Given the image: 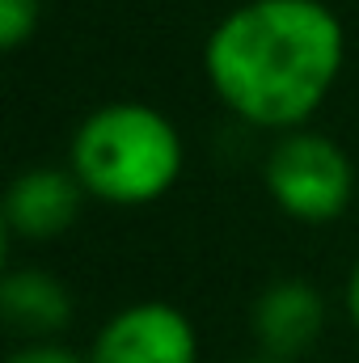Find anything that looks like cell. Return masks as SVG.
<instances>
[{
    "mask_svg": "<svg viewBox=\"0 0 359 363\" xmlns=\"http://www.w3.org/2000/svg\"><path fill=\"white\" fill-rule=\"evenodd\" d=\"M186 148L170 114L148 101H106L77 127L68 169L89 199L110 207H144L174 190Z\"/></svg>",
    "mask_w": 359,
    "mask_h": 363,
    "instance_id": "2",
    "label": "cell"
},
{
    "mask_svg": "<svg viewBox=\"0 0 359 363\" xmlns=\"http://www.w3.org/2000/svg\"><path fill=\"white\" fill-rule=\"evenodd\" d=\"M347 313L359 325V262H355V271H351V279H347Z\"/></svg>",
    "mask_w": 359,
    "mask_h": 363,
    "instance_id": "10",
    "label": "cell"
},
{
    "mask_svg": "<svg viewBox=\"0 0 359 363\" xmlns=\"http://www.w3.org/2000/svg\"><path fill=\"white\" fill-rule=\"evenodd\" d=\"M267 190L275 207L300 224H330L351 207L355 165L343 144L321 131H283L267 152Z\"/></svg>",
    "mask_w": 359,
    "mask_h": 363,
    "instance_id": "3",
    "label": "cell"
},
{
    "mask_svg": "<svg viewBox=\"0 0 359 363\" xmlns=\"http://www.w3.org/2000/svg\"><path fill=\"white\" fill-rule=\"evenodd\" d=\"M0 313L17 334L43 342V338H51L68 325L72 296L47 271H9L4 283H0Z\"/></svg>",
    "mask_w": 359,
    "mask_h": 363,
    "instance_id": "7",
    "label": "cell"
},
{
    "mask_svg": "<svg viewBox=\"0 0 359 363\" xmlns=\"http://www.w3.org/2000/svg\"><path fill=\"white\" fill-rule=\"evenodd\" d=\"M81 203H85V186L77 182L72 169L38 165V169H26L9 186V194H4V228H9V237L51 241V237H60V233H68L77 224Z\"/></svg>",
    "mask_w": 359,
    "mask_h": 363,
    "instance_id": "5",
    "label": "cell"
},
{
    "mask_svg": "<svg viewBox=\"0 0 359 363\" xmlns=\"http://www.w3.org/2000/svg\"><path fill=\"white\" fill-rule=\"evenodd\" d=\"M9 363H89L81 359L77 351H68L64 342H51V338H43V342H30V347H21V351H13Z\"/></svg>",
    "mask_w": 359,
    "mask_h": 363,
    "instance_id": "9",
    "label": "cell"
},
{
    "mask_svg": "<svg viewBox=\"0 0 359 363\" xmlns=\"http://www.w3.org/2000/svg\"><path fill=\"white\" fill-rule=\"evenodd\" d=\"M89 363H199V338L182 308L165 300H140L101 325Z\"/></svg>",
    "mask_w": 359,
    "mask_h": 363,
    "instance_id": "4",
    "label": "cell"
},
{
    "mask_svg": "<svg viewBox=\"0 0 359 363\" xmlns=\"http://www.w3.org/2000/svg\"><path fill=\"white\" fill-rule=\"evenodd\" d=\"M326 330V300L304 279H279L254 304V334L270 359H300Z\"/></svg>",
    "mask_w": 359,
    "mask_h": 363,
    "instance_id": "6",
    "label": "cell"
},
{
    "mask_svg": "<svg viewBox=\"0 0 359 363\" xmlns=\"http://www.w3.org/2000/svg\"><path fill=\"white\" fill-rule=\"evenodd\" d=\"M245 363H283V359H270V355H258V359H245Z\"/></svg>",
    "mask_w": 359,
    "mask_h": 363,
    "instance_id": "11",
    "label": "cell"
},
{
    "mask_svg": "<svg viewBox=\"0 0 359 363\" xmlns=\"http://www.w3.org/2000/svg\"><path fill=\"white\" fill-rule=\"evenodd\" d=\"M38 30V0H0V47L17 51Z\"/></svg>",
    "mask_w": 359,
    "mask_h": 363,
    "instance_id": "8",
    "label": "cell"
},
{
    "mask_svg": "<svg viewBox=\"0 0 359 363\" xmlns=\"http://www.w3.org/2000/svg\"><path fill=\"white\" fill-rule=\"evenodd\" d=\"M347 30L326 0H245L216 21L203 72L250 127H304L343 77Z\"/></svg>",
    "mask_w": 359,
    "mask_h": 363,
    "instance_id": "1",
    "label": "cell"
}]
</instances>
